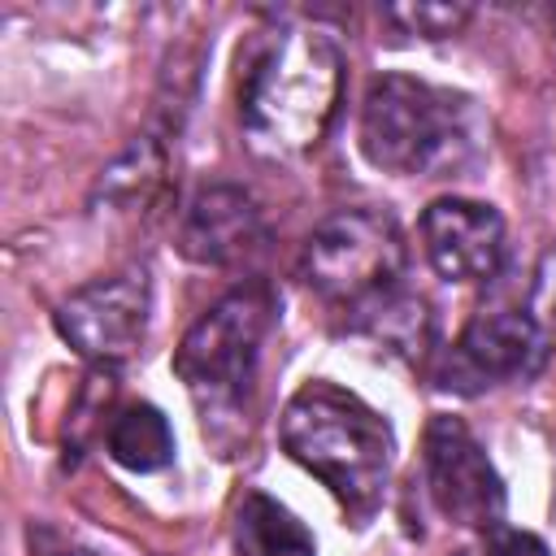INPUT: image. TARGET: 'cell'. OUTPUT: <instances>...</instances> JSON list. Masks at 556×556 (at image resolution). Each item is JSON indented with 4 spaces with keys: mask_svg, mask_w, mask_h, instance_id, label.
<instances>
[{
    "mask_svg": "<svg viewBox=\"0 0 556 556\" xmlns=\"http://www.w3.org/2000/svg\"><path fill=\"white\" fill-rule=\"evenodd\" d=\"M426 478L434 508L469 530H495L504 517V482L460 417L426 426Z\"/></svg>",
    "mask_w": 556,
    "mask_h": 556,
    "instance_id": "obj_6",
    "label": "cell"
},
{
    "mask_svg": "<svg viewBox=\"0 0 556 556\" xmlns=\"http://www.w3.org/2000/svg\"><path fill=\"white\" fill-rule=\"evenodd\" d=\"M382 17L395 22L404 35H421V39H447L469 22V4H382Z\"/></svg>",
    "mask_w": 556,
    "mask_h": 556,
    "instance_id": "obj_13",
    "label": "cell"
},
{
    "mask_svg": "<svg viewBox=\"0 0 556 556\" xmlns=\"http://www.w3.org/2000/svg\"><path fill=\"white\" fill-rule=\"evenodd\" d=\"M300 274L330 304L378 313L400 291L404 239L391 217L369 213V208H348V213L326 217L308 235Z\"/></svg>",
    "mask_w": 556,
    "mask_h": 556,
    "instance_id": "obj_4",
    "label": "cell"
},
{
    "mask_svg": "<svg viewBox=\"0 0 556 556\" xmlns=\"http://www.w3.org/2000/svg\"><path fill=\"white\" fill-rule=\"evenodd\" d=\"M282 447L317 473L352 517H369L391 473V426L352 391L308 382L282 413Z\"/></svg>",
    "mask_w": 556,
    "mask_h": 556,
    "instance_id": "obj_1",
    "label": "cell"
},
{
    "mask_svg": "<svg viewBox=\"0 0 556 556\" xmlns=\"http://www.w3.org/2000/svg\"><path fill=\"white\" fill-rule=\"evenodd\" d=\"M421 239L430 265L447 282H478L500 269L504 256V222L491 204L478 200H434L421 217Z\"/></svg>",
    "mask_w": 556,
    "mask_h": 556,
    "instance_id": "obj_9",
    "label": "cell"
},
{
    "mask_svg": "<svg viewBox=\"0 0 556 556\" xmlns=\"http://www.w3.org/2000/svg\"><path fill=\"white\" fill-rule=\"evenodd\" d=\"M486 556H547V547H543V539L530 534V530L495 526L491 539H486Z\"/></svg>",
    "mask_w": 556,
    "mask_h": 556,
    "instance_id": "obj_14",
    "label": "cell"
},
{
    "mask_svg": "<svg viewBox=\"0 0 556 556\" xmlns=\"http://www.w3.org/2000/svg\"><path fill=\"white\" fill-rule=\"evenodd\" d=\"M361 148L378 169L439 178L473 152L469 100L408 74H387L365 96Z\"/></svg>",
    "mask_w": 556,
    "mask_h": 556,
    "instance_id": "obj_3",
    "label": "cell"
},
{
    "mask_svg": "<svg viewBox=\"0 0 556 556\" xmlns=\"http://www.w3.org/2000/svg\"><path fill=\"white\" fill-rule=\"evenodd\" d=\"M543 361V330L530 313H478L456 352L447 356L443 365V387H456V391H478V387H491V382H504V378H526L534 374Z\"/></svg>",
    "mask_w": 556,
    "mask_h": 556,
    "instance_id": "obj_8",
    "label": "cell"
},
{
    "mask_svg": "<svg viewBox=\"0 0 556 556\" xmlns=\"http://www.w3.org/2000/svg\"><path fill=\"white\" fill-rule=\"evenodd\" d=\"M235 547L239 556H317L304 521L261 491H248L235 513Z\"/></svg>",
    "mask_w": 556,
    "mask_h": 556,
    "instance_id": "obj_11",
    "label": "cell"
},
{
    "mask_svg": "<svg viewBox=\"0 0 556 556\" xmlns=\"http://www.w3.org/2000/svg\"><path fill=\"white\" fill-rule=\"evenodd\" d=\"M265 239L261 208L239 187H204L178 230V248L195 265H235Z\"/></svg>",
    "mask_w": 556,
    "mask_h": 556,
    "instance_id": "obj_10",
    "label": "cell"
},
{
    "mask_svg": "<svg viewBox=\"0 0 556 556\" xmlns=\"http://www.w3.org/2000/svg\"><path fill=\"white\" fill-rule=\"evenodd\" d=\"M269 326H274V295L269 287L248 282L226 300H217L187 330L182 348L174 352V369L204 408V421L208 413L235 408L243 400Z\"/></svg>",
    "mask_w": 556,
    "mask_h": 556,
    "instance_id": "obj_5",
    "label": "cell"
},
{
    "mask_svg": "<svg viewBox=\"0 0 556 556\" xmlns=\"http://www.w3.org/2000/svg\"><path fill=\"white\" fill-rule=\"evenodd\" d=\"M460 556H465V552H460Z\"/></svg>",
    "mask_w": 556,
    "mask_h": 556,
    "instance_id": "obj_16",
    "label": "cell"
},
{
    "mask_svg": "<svg viewBox=\"0 0 556 556\" xmlns=\"http://www.w3.org/2000/svg\"><path fill=\"white\" fill-rule=\"evenodd\" d=\"M552 26H556V9H552Z\"/></svg>",
    "mask_w": 556,
    "mask_h": 556,
    "instance_id": "obj_15",
    "label": "cell"
},
{
    "mask_svg": "<svg viewBox=\"0 0 556 556\" xmlns=\"http://www.w3.org/2000/svg\"><path fill=\"white\" fill-rule=\"evenodd\" d=\"M109 452H113L117 465H126L135 473H152V469L169 465V456H174V430H169V421H165L161 408L130 404L109 426Z\"/></svg>",
    "mask_w": 556,
    "mask_h": 556,
    "instance_id": "obj_12",
    "label": "cell"
},
{
    "mask_svg": "<svg viewBox=\"0 0 556 556\" xmlns=\"http://www.w3.org/2000/svg\"><path fill=\"white\" fill-rule=\"evenodd\" d=\"M148 326V278L143 269H126L113 278H96L78 287L56 308L61 339L91 361H122L139 348Z\"/></svg>",
    "mask_w": 556,
    "mask_h": 556,
    "instance_id": "obj_7",
    "label": "cell"
},
{
    "mask_svg": "<svg viewBox=\"0 0 556 556\" xmlns=\"http://www.w3.org/2000/svg\"><path fill=\"white\" fill-rule=\"evenodd\" d=\"M343 56L326 30H282L243 83V126L265 152L313 148L339 104Z\"/></svg>",
    "mask_w": 556,
    "mask_h": 556,
    "instance_id": "obj_2",
    "label": "cell"
}]
</instances>
